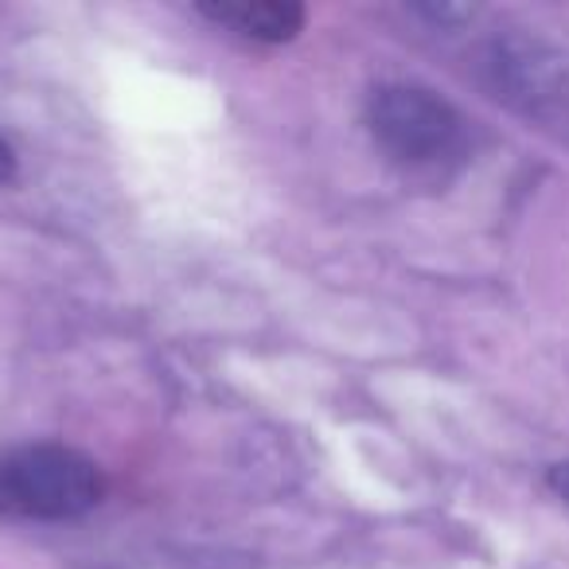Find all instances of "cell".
<instances>
[{
	"instance_id": "cell-4",
	"label": "cell",
	"mask_w": 569,
	"mask_h": 569,
	"mask_svg": "<svg viewBox=\"0 0 569 569\" xmlns=\"http://www.w3.org/2000/svg\"><path fill=\"white\" fill-rule=\"evenodd\" d=\"M550 488L569 503V460H561V465L550 468Z\"/></svg>"
},
{
	"instance_id": "cell-2",
	"label": "cell",
	"mask_w": 569,
	"mask_h": 569,
	"mask_svg": "<svg viewBox=\"0 0 569 569\" xmlns=\"http://www.w3.org/2000/svg\"><path fill=\"white\" fill-rule=\"evenodd\" d=\"M102 499V472L67 445L0 452V511L20 519H79Z\"/></svg>"
},
{
	"instance_id": "cell-5",
	"label": "cell",
	"mask_w": 569,
	"mask_h": 569,
	"mask_svg": "<svg viewBox=\"0 0 569 569\" xmlns=\"http://www.w3.org/2000/svg\"><path fill=\"white\" fill-rule=\"evenodd\" d=\"M12 176H17V152L0 141V183H9Z\"/></svg>"
},
{
	"instance_id": "cell-1",
	"label": "cell",
	"mask_w": 569,
	"mask_h": 569,
	"mask_svg": "<svg viewBox=\"0 0 569 569\" xmlns=\"http://www.w3.org/2000/svg\"><path fill=\"white\" fill-rule=\"evenodd\" d=\"M367 126L379 152L406 176L433 180L460 164L468 149L465 118L441 94L410 82L379 87L367 102Z\"/></svg>"
},
{
	"instance_id": "cell-3",
	"label": "cell",
	"mask_w": 569,
	"mask_h": 569,
	"mask_svg": "<svg viewBox=\"0 0 569 569\" xmlns=\"http://www.w3.org/2000/svg\"><path fill=\"white\" fill-rule=\"evenodd\" d=\"M199 12L258 43H289L305 28V9L293 0H222V4H199Z\"/></svg>"
}]
</instances>
